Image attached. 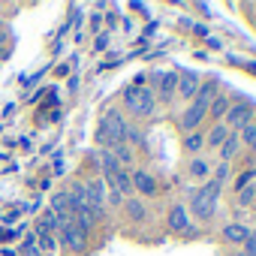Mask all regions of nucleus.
Masks as SVG:
<instances>
[{
    "mask_svg": "<svg viewBox=\"0 0 256 256\" xmlns=\"http://www.w3.org/2000/svg\"><path fill=\"white\" fill-rule=\"evenodd\" d=\"M253 199H256V187H253V184L235 193V205H241V208H250V205H253Z\"/></svg>",
    "mask_w": 256,
    "mask_h": 256,
    "instance_id": "obj_21",
    "label": "nucleus"
},
{
    "mask_svg": "<svg viewBox=\"0 0 256 256\" xmlns=\"http://www.w3.org/2000/svg\"><path fill=\"white\" fill-rule=\"evenodd\" d=\"M244 253L256 256V232H250V235H247V241H244Z\"/></svg>",
    "mask_w": 256,
    "mask_h": 256,
    "instance_id": "obj_25",
    "label": "nucleus"
},
{
    "mask_svg": "<svg viewBox=\"0 0 256 256\" xmlns=\"http://www.w3.org/2000/svg\"><path fill=\"white\" fill-rule=\"evenodd\" d=\"M126 120H124V114L120 112H114V108H108L106 112V118H102V124H100V142L102 145H108V148H114V145H120V142H126Z\"/></svg>",
    "mask_w": 256,
    "mask_h": 256,
    "instance_id": "obj_2",
    "label": "nucleus"
},
{
    "mask_svg": "<svg viewBox=\"0 0 256 256\" xmlns=\"http://www.w3.org/2000/svg\"><path fill=\"white\" fill-rule=\"evenodd\" d=\"M4 40H6V34H4V30H0V42H4Z\"/></svg>",
    "mask_w": 256,
    "mask_h": 256,
    "instance_id": "obj_28",
    "label": "nucleus"
},
{
    "mask_svg": "<svg viewBox=\"0 0 256 256\" xmlns=\"http://www.w3.org/2000/svg\"><path fill=\"white\" fill-rule=\"evenodd\" d=\"M253 120V106L250 102H229V112H226V118H223V124L229 126L232 133H238L244 124H250Z\"/></svg>",
    "mask_w": 256,
    "mask_h": 256,
    "instance_id": "obj_5",
    "label": "nucleus"
},
{
    "mask_svg": "<svg viewBox=\"0 0 256 256\" xmlns=\"http://www.w3.org/2000/svg\"><path fill=\"white\" fill-rule=\"evenodd\" d=\"M253 178H256V169H244L241 175H235V178H232L235 193H238V190H244V187H250V181H253Z\"/></svg>",
    "mask_w": 256,
    "mask_h": 256,
    "instance_id": "obj_22",
    "label": "nucleus"
},
{
    "mask_svg": "<svg viewBox=\"0 0 256 256\" xmlns=\"http://www.w3.org/2000/svg\"><path fill=\"white\" fill-rule=\"evenodd\" d=\"M202 145H205V133H199V130H193V133H187V136H184V148H187L190 154H196V151H202Z\"/></svg>",
    "mask_w": 256,
    "mask_h": 256,
    "instance_id": "obj_20",
    "label": "nucleus"
},
{
    "mask_svg": "<svg viewBox=\"0 0 256 256\" xmlns=\"http://www.w3.org/2000/svg\"><path fill=\"white\" fill-rule=\"evenodd\" d=\"M238 151H241V139H238V133H229L226 142L220 145V163H229L232 166V160H235Z\"/></svg>",
    "mask_w": 256,
    "mask_h": 256,
    "instance_id": "obj_12",
    "label": "nucleus"
},
{
    "mask_svg": "<svg viewBox=\"0 0 256 256\" xmlns=\"http://www.w3.org/2000/svg\"><path fill=\"white\" fill-rule=\"evenodd\" d=\"M214 181H217L220 187H223L226 181H232V166H229V163H220V166H217V172H214Z\"/></svg>",
    "mask_w": 256,
    "mask_h": 256,
    "instance_id": "obj_24",
    "label": "nucleus"
},
{
    "mask_svg": "<svg viewBox=\"0 0 256 256\" xmlns=\"http://www.w3.org/2000/svg\"><path fill=\"white\" fill-rule=\"evenodd\" d=\"M232 256H250V253H244V250H235V253H232Z\"/></svg>",
    "mask_w": 256,
    "mask_h": 256,
    "instance_id": "obj_27",
    "label": "nucleus"
},
{
    "mask_svg": "<svg viewBox=\"0 0 256 256\" xmlns=\"http://www.w3.org/2000/svg\"><path fill=\"white\" fill-rule=\"evenodd\" d=\"M238 139H241L253 154H256V124H253V120H250V124H244L241 130H238Z\"/></svg>",
    "mask_w": 256,
    "mask_h": 256,
    "instance_id": "obj_19",
    "label": "nucleus"
},
{
    "mask_svg": "<svg viewBox=\"0 0 256 256\" xmlns=\"http://www.w3.org/2000/svg\"><path fill=\"white\" fill-rule=\"evenodd\" d=\"M196 90H199V78H196L193 72H181V76H178V90H175V94H181V96L193 100V96H196Z\"/></svg>",
    "mask_w": 256,
    "mask_h": 256,
    "instance_id": "obj_13",
    "label": "nucleus"
},
{
    "mask_svg": "<svg viewBox=\"0 0 256 256\" xmlns=\"http://www.w3.org/2000/svg\"><path fill=\"white\" fill-rule=\"evenodd\" d=\"M157 82H160V94H163L166 100H172L175 90H178V76H175V72H160Z\"/></svg>",
    "mask_w": 256,
    "mask_h": 256,
    "instance_id": "obj_16",
    "label": "nucleus"
},
{
    "mask_svg": "<svg viewBox=\"0 0 256 256\" xmlns=\"http://www.w3.org/2000/svg\"><path fill=\"white\" fill-rule=\"evenodd\" d=\"M166 226H169V232H175V235H193V232H196L184 205H172V208H169V220H166Z\"/></svg>",
    "mask_w": 256,
    "mask_h": 256,
    "instance_id": "obj_7",
    "label": "nucleus"
},
{
    "mask_svg": "<svg viewBox=\"0 0 256 256\" xmlns=\"http://www.w3.org/2000/svg\"><path fill=\"white\" fill-rule=\"evenodd\" d=\"M220 184L214 178H208L202 187L190 190V208H193V217L199 223H211L214 214H217V199H220Z\"/></svg>",
    "mask_w": 256,
    "mask_h": 256,
    "instance_id": "obj_1",
    "label": "nucleus"
},
{
    "mask_svg": "<svg viewBox=\"0 0 256 256\" xmlns=\"http://www.w3.org/2000/svg\"><path fill=\"white\" fill-rule=\"evenodd\" d=\"M220 235H223V241H226V244H241V247H244V241H247L250 229H247L244 223H226Z\"/></svg>",
    "mask_w": 256,
    "mask_h": 256,
    "instance_id": "obj_11",
    "label": "nucleus"
},
{
    "mask_svg": "<svg viewBox=\"0 0 256 256\" xmlns=\"http://www.w3.org/2000/svg\"><path fill=\"white\" fill-rule=\"evenodd\" d=\"M40 244H42V250H54V238L52 235H40Z\"/></svg>",
    "mask_w": 256,
    "mask_h": 256,
    "instance_id": "obj_26",
    "label": "nucleus"
},
{
    "mask_svg": "<svg viewBox=\"0 0 256 256\" xmlns=\"http://www.w3.org/2000/svg\"><path fill=\"white\" fill-rule=\"evenodd\" d=\"M130 181H133V190H139L142 196H154V193H157V178H154L151 172H142V169H139V172L130 175Z\"/></svg>",
    "mask_w": 256,
    "mask_h": 256,
    "instance_id": "obj_10",
    "label": "nucleus"
},
{
    "mask_svg": "<svg viewBox=\"0 0 256 256\" xmlns=\"http://www.w3.org/2000/svg\"><path fill=\"white\" fill-rule=\"evenodd\" d=\"M126 214H130L136 223H142V220H145V205H142L139 199H126Z\"/></svg>",
    "mask_w": 256,
    "mask_h": 256,
    "instance_id": "obj_23",
    "label": "nucleus"
},
{
    "mask_svg": "<svg viewBox=\"0 0 256 256\" xmlns=\"http://www.w3.org/2000/svg\"><path fill=\"white\" fill-rule=\"evenodd\" d=\"M187 172H190V178H196V181H208V163H205L202 157H193L190 166H187Z\"/></svg>",
    "mask_w": 256,
    "mask_h": 256,
    "instance_id": "obj_18",
    "label": "nucleus"
},
{
    "mask_svg": "<svg viewBox=\"0 0 256 256\" xmlns=\"http://www.w3.org/2000/svg\"><path fill=\"white\" fill-rule=\"evenodd\" d=\"M106 181H108L112 193H118V196H126V193L133 190V181H130V172H126V169H112V172H106Z\"/></svg>",
    "mask_w": 256,
    "mask_h": 256,
    "instance_id": "obj_9",
    "label": "nucleus"
},
{
    "mask_svg": "<svg viewBox=\"0 0 256 256\" xmlns=\"http://www.w3.org/2000/svg\"><path fill=\"white\" fill-rule=\"evenodd\" d=\"M229 133H232V130H229L226 124H214L211 130L205 133V145H208V148H220V145L226 142V136H229Z\"/></svg>",
    "mask_w": 256,
    "mask_h": 256,
    "instance_id": "obj_15",
    "label": "nucleus"
},
{
    "mask_svg": "<svg viewBox=\"0 0 256 256\" xmlns=\"http://www.w3.org/2000/svg\"><path fill=\"white\" fill-rule=\"evenodd\" d=\"M84 205H88V211H90L94 217L102 214V208H106V184H102V181L84 184Z\"/></svg>",
    "mask_w": 256,
    "mask_h": 256,
    "instance_id": "obj_6",
    "label": "nucleus"
},
{
    "mask_svg": "<svg viewBox=\"0 0 256 256\" xmlns=\"http://www.w3.org/2000/svg\"><path fill=\"white\" fill-rule=\"evenodd\" d=\"M208 106H211V100H205V96H199V94L190 100V106L184 108V114H181V120H178L184 133H193L196 126L205 120V114H208Z\"/></svg>",
    "mask_w": 256,
    "mask_h": 256,
    "instance_id": "obj_4",
    "label": "nucleus"
},
{
    "mask_svg": "<svg viewBox=\"0 0 256 256\" xmlns=\"http://www.w3.org/2000/svg\"><path fill=\"white\" fill-rule=\"evenodd\" d=\"M58 232H60V241H64V244H66L70 250H84V241H88V232H84V229H82L78 223H72V220H66V223H64V226H60Z\"/></svg>",
    "mask_w": 256,
    "mask_h": 256,
    "instance_id": "obj_8",
    "label": "nucleus"
},
{
    "mask_svg": "<svg viewBox=\"0 0 256 256\" xmlns=\"http://www.w3.org/2000/svg\"><path fill=\"white\" fill-rule=\"evenodd\" d=\"M124 106L130 108L136 118H148V114H154V94H151V88H142V84L126 88V94H124Z\"/></svg>",
    "mask_w": 256,
    "mask_h": 256,
    "instance_id": "obj_3",
    "label": "nucleus"
},
{
    "mask_svg": "<svg viewBox=\"0 0 256 256\" xmlns=\"http://www.w3.org/2000/svg\"><path fill=\"white\" fill-rule=\"evenodd\" d=\"M112 151V157L118 160V166L124 169L126 163H133V151H130V145H126V142H120V145H114V148H108Z\"/></svg>",
    "mask_w": 256,
    "mask_h": 256,
    "instance_id": "obj_17",
    "label": "nucleus"
},
{
    "mask_svg": "<svg viewBox=\"0 0 256 256\" xmlns=\"http://www.w3.org/2000/svg\"><path fill=\"white\" fill-rule=\"evenodd\" d=\"M229 96L226 94H217L214 100H211V106H208V114L214 118V124H223V118H226V112H229Z\"/></svg>",
    "mask_w": 256,
    "mask_h": 256,
    "instance_id": "obj_14",
    "label": "nucleus"
}]
</instances>
